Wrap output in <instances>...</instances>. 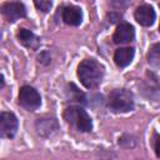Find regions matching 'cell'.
<instances>
[{"mask_svg":"<svg viewBox=\"0 0 160 160\" xmlns=\"http://www.w3.org/2000/svg\"><path fill=\"white\" fill-rule=\"evenodd\" d=\"M104 76V68L95 59H85L78 66V78L86 89L96 88Z\"/></svg>","mask_w":160,"mask_h":160,"instance_id":"cell-1","label":"cell"},{"mask_svg":"<svg viewBox=\"0 0 160 160\" xmlns=\"http://www.w3.org/2000/svg\"><path fill=\"white\" fill-rule=\"evenodd\" d=\"M108 106L112 112H128L134 109V95L126 89H115L109 94Z\"/></svg>","mask_w":160,"mask_h":160,"instance_id":"cell-2","label":"cell"},{"mask_svg":"<svg viewBox=\"0 0 160 160\" xmlns=\"http://www.w3.org/2000/svg\"><path fill=\"white\" fill-rule=\"evenodd\" d=\"M64 119L70 125L75 126L81 132H89L92 130V121L89 114L80 106H69L64 111Z\"/></svg>","mask_w":160,"mask_h":160,"instance_id":"cell-3","label":"cell"},{"mask_svg":"<svg viewBox=\"0 0 160 160\" xmlns=\"http://www.w3.org/2000/svg\"><path fill=\"white\" fill-rule=\"evenodd\" d=\"M19 104L29 111H34L41 105V96L36 89L24 85L19 91Z\"/></svg>","mask_w":160,"mask_h":160,"instance_id":"cell-4","label":"cell"},{"mask_svg":"<svg viewBox=\"0 0 160 160\" xmlns=\"http://www.w3.org/2000/svg\"><path fill=\"white\" fill-rule=\"evenodd\" d=\"M18 118L9 111H2L0 115V134L1 138L12 139L18 131Z\"/></svg>","mask_w":160,"mask_h":160,"instance_id":"cell-5","label":"cell"},{"mask_svg":"<svg viewBox=\"0 0 160 160\" xmlns=\"http://www.w3.org/2000/svg\"><path fill=\"white\" fill-rule=\"evenodd\" d=\"M1 11H2V15L6 18V20L10 22H14L20 18L26 16V8L24 6L22 2H18V1L4 4L1 6Z\"/></svg>","mask_w":160,"mask_h":160,"instance_id":"cell-6","label":"cell"},{"mask_svg":"<svg viewBox=\"0 0 160 160\" xmlns=\"http://www.w3.org/2000/svg\"><path fill=\"white\" fill-rule=\"evenodd\" d=\"M135 39L134 26L129 22H120L112 35V41L115 44H129Z\"/></svg>","mask_w":160,"mask_h":160,"instance_id":"cell-7","label":"cell"},{"mask_svg":"<svg viewBox=\"0 0 160 160\" xmlns=\"http://www.w3.org/2000/svg\"><path fill=\"white\" fill-rule=\"evenodd\" d=\"M35 128H36V132L40 136L48 138L56 132V130L59 129V125L54 118H41L36 120Z\"/></svg>","mask_w":160,"mask_h":160,"instance_id":"cell-8","label":"cell"},{"mask_svg":"<svg viewBox=\"0 0 160 160\" xmlns=\"http://www.w3.org/2000/svg\"><path fill=\"white\" fill-rule=\"evenodd\" d=\"M135 20L141 25V26H151L155 21V11L154 9L148 5V4H144V5H140L136 10H135Z\"/></svg>","mask_w":160,"mask_h":160,"instance_id":"cell-9","label":"cell"},{"mask_svg":"<svg viewBox=\"0 0 160 160\" xmlns=\"http://www.w3.org/2000/svg\"><path fill=\"white\" fill-rule=\"evenodd\" d=\"M62 21L71 26H78L82 21V11L78 6H65L62 9Z\"/></svg>","mask_w":160,"mask_h":160,"instance_id":"cell-10","label":"cell"},{"mask_svg":"<svg viewBox=\"0 0 160 160\" xmlns=\"http://www.w3.org/2000/svg\"><path fill=\"white\" fill-rule=\"evenodd\" d=\"M134 54L135 51L132 48H120L114 54V61L119 68H125L132 61Z\"/></svg>","mask_w":160,"mask_h":160,"instance_id":"cell-11","label":"cell"},{"mask_svg":"<svg viewBox=\"0 0 160 160\" xmlns=\"http://www.w3.org/2000/svg\"><path fill=\"white\" fill-rule=\"evenodd\" d=\"M16 36L19 41L29 49H36L39 46V39L28 29H19Z\"/></svg>","mask_w":160,"mask_h":160,"instance_id":"cell-12","label":"cell"},{"mask_svg":"<svg viewBox=\"0 0 160 160\" xmlns=\"http://www.w3.org/2000/svg\"><path fill=\"white\" fill-rule=\"evenodd\" d=\"M66 96L70 99V101H76V102H85V95L82 91H80L75 84L70 82L66 85Z\"/></svg>","mask_w":160,"mask_h":160,"instance_id":"cell-13","label":"cell"},{"mask_svg":"<svg viewBox=\"0 0 160 160\" xmlns=\"http://www.w3.org/2000/svg\"><path fill=\"white\" fill-rule=\"evenodd\" d=\"M148 62L155 68V69H160V42L154 44L149 52H148Z\"/></svg>","mask_w":160,"mask_h":160,"instance_id":"cell-14","label":"cell"},{"mask_svg":"<svg viewBox=\"0 0 160 160\" xmlns=\"http://www.w3.org/2000/svg\"><path fill=\"white\" fill-rule=\"evenodd\" d=\"M34 4L36 6V9L41 12H48L52 6L51 0H34Z\"/></svg>","mask_w":160,"mask_h":160,"instance_id":"cell-15","label":"cell"},{"mask_svg":"<svg viewBox=\"0 0 160 160\" xmlns=\"http://www.w3.org/2000/svg\"><path fill=\"white\" fill-rule=\"evenodd\" d=\"M38 60H39V62L40 64H42V65H48L49 62H50V55H49V52L48 51H42V52H40V55L38 56Z\"/></svg>","mask_w":160,"mask_h":160,"instance_id":"cell-16","label":"cell"},{"mask_svg":"<svg viewBox=\"0 0 160 160\" xmlns=\"http://www.w3.org/2000/svg\"><path fill=\"white\" fill-rule=\"evenodd\" d=\"M154 150L158 158H160V135H154Z\"/></svg>","mask_w":160,"mask_h":160,"instance_id":"cell-17","label":"cell"},{"mask_svg":"<svg viewBox=\"0 0 160 160\" xmlns=\"http://www.w3.org/2000/svg\"><path fill=\"white\" fill-rule=\"evenodd\" d=\"M0 80H1V88H4V84H5V82H4V76H2V75H1Z\"/></svg>","mask_w":160,"mask_h":160,"instance_id":"cell-18","label":"cell"},{"mask_svg":"<svg viewBox=\"0 0 160 160\" xmlns=\"http://www.w3.org/2000/svg\"><path fill=\"white\" fill-rule=\"evenodd\" d=\"M159 32H160V25H159Z\"/></svg>","mask_w":160,"mask_h":160,"instance_id":"cell-19","label":"cell"}]
</instances>
